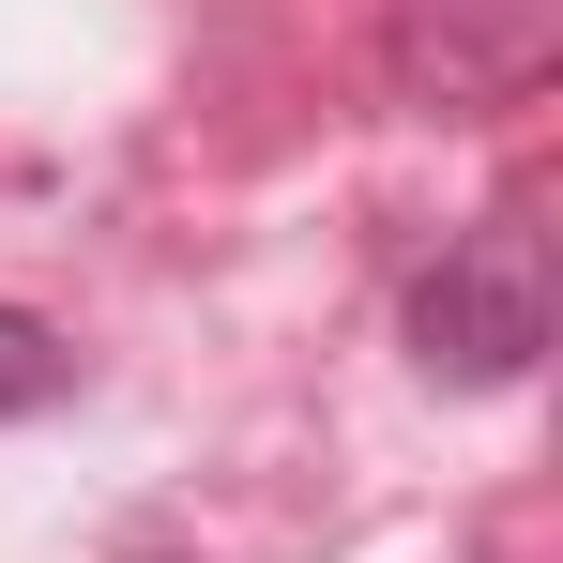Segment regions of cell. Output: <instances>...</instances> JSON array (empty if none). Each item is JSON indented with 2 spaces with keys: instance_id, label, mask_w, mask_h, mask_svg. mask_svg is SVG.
<instances>
[{
  "instance_id": "1",
  "label": "cell",
  "mask_w": 563,
  "mask_h": 563,
  "mask_svg": "<svg viewBox=\"0 0 563 563\" xmlns=\"http://www.w3.org/2000/svg\"><path fill=\"white\" fill-rule=\"evenodd\" d=\"M411 351H427V380H518L549 351V229L533 213L457 229L442 275L411 289Z\"/></svg>"
},
{
  "instance_id": "2",
  "label": "cell",
  "mask_w": 563,
  "mask_h": 563,
  "mask_svg": "<svg viewBox=\"0 0 563 563\" xmlns=\"http://www.w3.org/2000/svg\"><path fill=\"white\" fill-rule=\"evenodd\" d=\"M563 62V0H396V92L411 107H518Z\"/></svg>"
},
{
  "instance_id": "3",
  "label": "cell",
  "mask_w": 563,
  "mask_h": 563,
  "mask_svg": "<svg viewBox=\"0 0 563 563\" xmlns=\"http://www.w3.org/2000/svg\"><path fill=\"white\" fill-rule=\"evenodd\" d=\"M62 335H46V320H15V305H0V411H46V396H62Z\"/></svg>"
}]
</instances>
